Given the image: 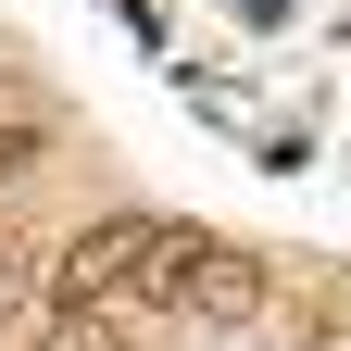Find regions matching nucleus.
Wrapping results in <instances>:
<instances>
[{"label":"nucleus","mask_w":351,"mask_h":351,"mask_svg":"<svg viewBox=\"0 0 351 351\" xmlns=\"http://www.w3.org/2000/svg\"><path fill=\"white\" fill-rule=\"evenodd\" d=\"M151 213H101V226H75L63 239V263H51V289L63 301H125V289H138V263H151Z\"/></svg>","instance_id":"1"},{"label":"nucleus","mask_w":351,"mask_h":351,"mask_svg":"<svg viewBox=\"0 0 351 351\" xmlns=\"http://www.w3.org/2000/svg\"><path fill=\"white\" fill-rule=\"evenodd\" d=\"M176 314L251 326V314H263V251H239V239H189V301H176Z\"/></svg>","instance_id":"2"},{"label":"nucleus","mask_w":351,"mask_h":351,"mask_svg":"<svg viewBox=\"0 0 351 351\" xmlns=\"http://www.w3.org/2000/svg\"><path fill=\"white\" fill-rule=\"evenodd\" d=\"M38 351H125V326L101 314V301H63V326L38 339Z\"/></svg>","instance_id":"3"},{"label":"nucleus","mask_w":351,"mask_h":351,"mask_svg":"<svg viewBox=\"0 0 351 351\" xmlns=\"http://www.w3.org/2000/svg\"><path fill=\"white\" fill-rule=\"evenodd\" d=\"M13 176H38V125H0V189Z\"/></svg>","instance_id":"4"},{"label":"nucleus","mask_w":351,"mask_h":351,"mask_svg":"<svg viewBox=\"0 0 351 351\" xmlns=\"http://www.w3.org/2000/svg\"><path fill=\"white\" fill-rule=\"evenodd\" d=\"M13 289H25V263H13V251H0V314H13Z\"/></svg>","instance_id":"5"}]
</instances>
